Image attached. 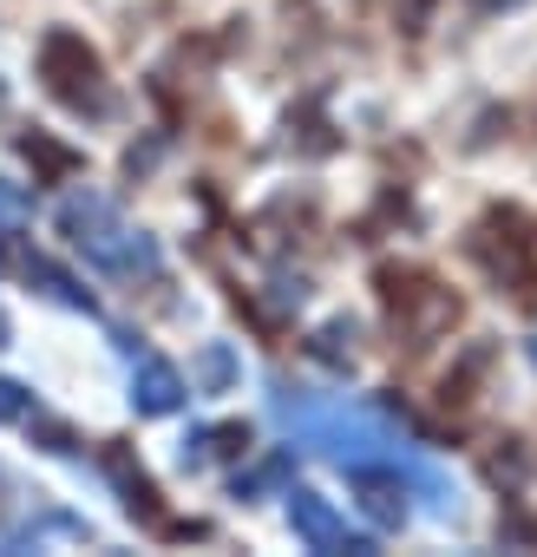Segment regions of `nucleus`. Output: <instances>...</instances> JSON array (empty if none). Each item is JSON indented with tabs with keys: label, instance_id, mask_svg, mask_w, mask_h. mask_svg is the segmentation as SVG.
Segmentation results:
<instances>
[{
	"label": "nucleus",
	"instance_id": "9b49d317",
	"mask_svg": "<svg viewBox=\"0 0 537 557\" xmlns=\"http://www.w3.org/2000/svg\"><path fill=\"white\" fill-rule=\"evenodd\" d=\"M229 381H236V361H229L223 342H210V348L197 355V387H203V394H223Z\"/></svg>",
	"mask_w": 537,
	"mask_h": 557
},
{
	"label": "nucleus",
	"instance_id": "9d476101",
	"mask_svg": "<svg viewBox=\"0 0 537 557\" xmlns=\"http://www.w3.org/2000/svg\"><path fill=\"white\" fill-rule=\"evenodd\" d=\"M315 361H328V368H341V361H354V322H328V329H315Z\"/></svg>",
	"mask_w": 537,
	"mask_h": 557
},
{
	"label": "nucleus",
	"instance_id": "1a4fd4ad",
	"mask_svg": "<svg viewBox=\"0 0 537 557\" xmlns=\"http://www.w3.org/2000/svg\"><path fill=\"white\" fill-rule=\"evenodd\" d=\"M498 485H524L530 472H537V453H524V440H504V453H491V466H485Z\"/></svg>",
	"mask_w": 537,
	"mask_h": 557
},
{
	"label": "nucleus",
	"instance_id": "dca6fc26",
	"mask_svg": "<svg viewBox=\"0 0 537 557\" xmlns=\"http://www.w3.org/2000/svg\"><path fill=\"white\" fill-rule=\"evenodd\" d=\"M426 8H433V0H394V14H400V27H407V34H420Z\"/></svg>",
	"mask_w": 537,
	"mask_h": 557
},
{
	"label": "nucleus",
	"instance_id": "f03ea898",
	"mask_svg": "<svg viewBox=\"0 0 537 557\" xmlns=\"http://www.w3.org/2000/svg\"><path fill=\"white\" fill-rule=\"evenodd\" d=\"M40 79H47V92L60 99V106H73V112H112V92H105V66H99V53L73 34V27H53L47 40H40Z\"/></svg>",
	"mask_w": 537,
	"mask_h": 557
},
{
	"label": "nucleus",
	"instance_id": "f3484780",
	"mask_svg": "<svg viewBox=\"0 0 537 557\" xmlns=\"http://www.w3.org/2000/svg\"><path fill=\"white\" fill-rule=\"evenodd\" d=\"M517 537H537V518H530V524H517Z\"/></svg>",
	"mask_w": 537,
	"mask_h": 557
},
{
	"label": "nucleus",
	"instance_id": "a211bd4d",
	"mask_svg": "<svg viewBox=\"0 0 537 557\" xmlns=\"http://www.w3.org/2000/svg\"><path fill=\"white\" fill-rule=\"evenodd\" d=\"M478 8H517V0H478Z\"/></svg>",
	"mask_w": 537,
	"mask_h": 557
},
{
	"label": "nucleus",
	"instance_id": "423d86ee",
	"mask_svg": "<svg viewBox=\"0 0 537 557\" xmlns=\"http://www.w3.org/2000/svg\"><path fill=\"white\" fill-rule=\"evenodd\" d=\"M348 492L361 498V511L374 518V524H407V485L394 479V472H380V466H348Z\"/></svg>",
	"mask_w": 537,
	"mask_h": 557
},
{
	"label": "nucleus",
	"instance_id": "2eb2a0df",
	"mask_svg": "<svg viewBox=\"0 0 537 557\" xmlns=\"http://www.w3.org/2000/svg\"><path fill=\"white\" fill-rule=\"evenodd\" d=\"M34 210V197L21 190V184H8V177H0V216H27Z\"/></svg>",
	"mask_w": 537,
	"mask_h": 557
},
{
	"label": "nucleus",
	"instance_id": "ddd939ff",
	"mask_svg": "<svg viewBox=\"0 0 537 557\" xmlns=\"http://www.w3.org/2000/svg\"><path fill=\"white\" fill-rule=\"evenodd\" d=\"M289 472H296V459H289V453H276V459H262V466H255L249 479H236V498H249V492H262V485H283Z\"/></svg>",
	"mask_w": 537,
	"mask_h": 557
},
{
	"label": "nucleus",
	"instance_id": "20e7f679",
	"mask_svg": "<svg viewBox=\"0 0 537 557\" xmlns=\"http://www.w3.org/2000/svg\"><path fill=\"white\" fill-rule=\"evenodd\" d=\"M289 524H296V537L309 544V550H354V557H367L374 550V537H361V531H348V518L322 498V492H289Z\"/></svg>",
	"mask_w": 537,
	"mask_h": 557
},
{
	"label": "nucleus",
	"instance_id": "39448f33",
	"mask_svg": "<svg viewBox=\"0 0 537 557\" xmlns=\"http://www.w3.org/2000/svg\"><path fill=\"white\" fill-rule=\"evenodd\" d=\"M184 374L171 368V361H158V355H138V368H132V407L138 413H151V420H164V413H177L184 407Z\"/></svg>",
	"mask_w": 537,
	"mask_h": 557
},
{
	"label": "nucleus",
	"instance_id": "7ed1b4c3",
	"mask_svg": "<svg viewBox=\"0 0 537 557\" xmlns=\"http://www.w3.org/2000/svg\"><path fill=\"white\" fill-rule=\"evenodd\" d=\"M380 296H387V309H394V322H400V335H407L413 348H426L439 329H452V322H459V296H452V289H439L433 275L380 269Z\"/></svg>",
	"mask_w": 537,
	"mask_h": 557
},
{
	"label": "nucleus",
	"instance_id": "0eeeda50",
	"mask_svg": "<svg viewBox=\"0 0 537 557\" xmlns=\"http://www.w3.org/2000/svg\"><path fill=\"white\" fill-rule=\"evenodd\" d=\"M105 472L118 479V492H125V511H132V518H158V492H151V479L132 466V453H125V446H105Z\"/></svg>",
	"mask_w": 537,
	"mask_h": 557
},
{
	"label": "nucleus",
	"instance_id": "6ab92c4d",
	"mask_svg": "<svg viewBox=\"0 0 537 557\" xmlns=\"http://www.w3.org/2000/svg\"><path fill=\"white\" fill-rule=\"evenodd\" d=\"M0 342H8V315H0Z\"/></svg>",
	"mask_w": 537,
	"mask_h": 557
},
{
	"label": "nucleus",
	"instance_id": "4468645a",
	"mask_svg": "<svg viewBox=\"0 0 537 557\" xmlns=\"http://www.w3.org/2000/svg\"><path fill=\"white\" fill-rule=\"evenodd\" d=\"M0 420H34V394L14 387V381H0Z\"/></svg>",
	"mask_w": 537,
	"mask_h": 557
},
{
	"label": "nucleus",
	"instance_id": "6e6552de",
	"mask_svg": "<svg viewBox=\"0 0 537 557\" xmlns=\"http://www.w3.org/2000/svg\"><path fill=\"white\" fill-rule=\"evenodd\" d=\"M236 453H249V426H210V433L184 440V466H210V459H236Z\"/></svg>",
	"mask_w": 537,
	"mask_h": 557
},
{
	"label": "nucleus",
	"instance_id": "f257e3e1",
	"mask_svg": "<svg viewBox=\"0 0 537 557\" xmlns=\"http://www.w3.org/2000/svg\"><path fill=\"white\" fill-rule=\"evenodd\" d=\"M60 230H66V243L73 249H86V262H99V269H112V275H151L158 269V243L145 236V230H132L99 190H79V197H66L60 203Z\"/></svg>",
	"mask_w": 537,
	"mask_h": 557
},
{
	"label": "nucleus",
	"instance_id": "f8f14e48",
	"mask_svg": "<svg viewBox=\"0 0 537 557\" xmlns=\"http://www.w3.org/2000/svg\"><path fill=\"white\" fill-rule=\"evenodd\" d=\"M21 151H27V158H34V164L47 171V177H66V171H79V158H73L66 145H53V138H40V132H34V138H21Z\"/></svg>",
	"mask_w": 537,
	"mask_h": 557
}]
</instances>
